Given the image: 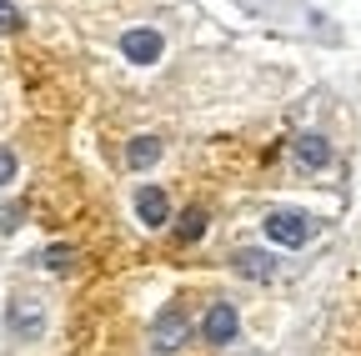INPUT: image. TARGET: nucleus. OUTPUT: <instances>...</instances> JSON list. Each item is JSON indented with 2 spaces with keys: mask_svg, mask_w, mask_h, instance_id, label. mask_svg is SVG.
Here are the masks:
<instances>
[{
  "mask_svg": "<svg viewBox=\"0 0 361 356\" xmlns=\"http://www.w3.org/2000/svg\"><path fill=\"white\" fill-rule=\"evenodd\" d=\"M291 151H296V166H306V171L331 166V146H326V136H316V130L296 136V141H291Z\"/></svg>",
  "mask_w": 361,
  "mask_h": 356,
  "instance_id": "6e6552de",
  "label": "nucleus"
},
{
  "mask_svg": "<svg viewBox=\"0 0 361 356\" xmlns=\"http://www.w3.org/2000/svg\"><path fill=\"white\" fill-rule=\"evenodd\" d=\"M191 336V321H186V306H161V317L151 321V351L171 356L180 351V341Z\"/></svg>",
  "mask_w": 361,
  "mask_h": 356,
  "instance_id": "f03ea898",
  "label": "nucleus"
},
{
  "mask_svg": "<svg viewBox=\"0 0 361 356\" xmlns=\"http://www.w3.org/2000/svg\"><path fill=\"white\" fill-rule=\"evenodd\" d=\"M156 156H161V141H156V136H135V141L126 146V161H130L135 171H146Z\"/></svg>",
  "mask_w": 361,
  "mask_h": 356,
  "instance_id": "1a4fd4ad",
  "label": "nucleus"
},
{
  "mask_svg": "<svg viewBox=\"0 0 361 356\" xmlns=\"http://www.w3.org/2000/svg\"><path fill=\"white\" fill-rule=\"evenodd\" d=\"M40 266H45V271H71V266H75V251H71V246H45V251H40Z\"/></svg>",
  "mask_w": 361,
  "mask_h": 356,
  "instance_id": "9b49d317",
  "label": "nucleus"
},
{
  "mask_svg": "<svg viewBox=\"0 0 361 356\" xmlns=\"http://www.w3.org/2000/svg\"><path fill=\"white\" fill-rule=\"evenodd\" d=\"M121 51H126V61H135V66H156L161 51H166V40H161V30H151V25H135V30L121 35Z\"/></svg>",
  "mask_w": 361,
  "mask_h": 356,
  "instance_id": "7ed1b4c3",
  "label": "nucleus"
},
{
  "mask_svg": "<svg viewBox=\"0 0 361 356\" xmlns=\"http://www.w3.org/2000/svg\"><path fill=\"white\" fill-rule=\"evenodd\" d=\"M11 326H16L25 341H35V336L45 331V306H40L35 296H16V306H11Z\"/></svg>",
  "mask_w": 361,
  "mask_h": 356,
  "instance_id": "423d86ee",
  "label": "nucleus"
},
{
  "mask_svg": "<svg viewBox=\"0 0 361 356\" xmlns=\"http://www.w3.org/2000/svg\"><path fill=\"white\" fill-rule=\"evenodd\" d=\"M135 216H141V226H146V231L166 226V221H171V201H166V191H161V186H141V196H135Z\"/></svg>",
  "mask_w": 361,
  "mask_h": 356,
  "instance_id": "39448f33",
  "label": "nucleus"
},
{
  "mask_svg": "<svg viewBox=\"0 0 361 356\" xmlns=\"http://www.w3.org/2000/svg\"><path fill=\"white\" fill-rule=\"evenodd\" d=\"M236 331H241V317H236L231 301H216V306L206 311V321H201V336H206L211 346H231Z\"/></svg>",
  "mask_w": 361,
  "mask_h": 356,
  "instance_id": "20e7f679",
  "label": "nucleus"
},
{
  "mask_svg": "<svg viewBox=\"0 0 361 356\" xmlns=\"http://www.w3.org/2000/svg\"><path fill=\"white\" fill-rule=\"evenodd\" d=\"M20 25H25L20 6H11V0H0V30H20Z\"/></svg>",
  "mask_w": 361,
  "mask_h": 356,
  "instance_id": "f8f14e48",
  "label": "nucleus"
},
{
  "mask_svg": "<svg viewBox=\"0 0 361 356\" xmlns=\"http://www.w3.org/2000/svg\"><path fill=\"white\" fill-rule=\"evenodd\" d=\"M11 181H16V156L0 146V186H11Z\"/></svg>",
  "mask_w": 361,
  "mask_h": 356,
  "instance_id": "ddd939ff",
  "label": "nucleus"
},
{
  "mask_svg": "<svg viewBox=\"0 0 361 356\" xmlns=\"http://www.w3.org/2000/svg\"><path fill=\"white\" fill-rule=\"evenodd\" d=\"M266 236L276 246H306L316 236V216H306V211H271L266 216Z\"/></svg>",
  "mask_w": 361,
  "mask_h": 356,
  "instance_id": "f257e3e1",
  "label": "nucleus"
},
{
  "mask_svg": "<svg viewBox=\"0 0 361 356\" xmlns=\"http://www.w3.org/2000/svg\"><path fill=\"white\" fill-rule=\"evenodd\" d=\"M231 266H236V276H246V281H271V276H276V256H271V251H236L231 256Z\"/></svg>",
  "mask_w": 361,
  "mask_h": 356,
  "instance_id": "0eeeda50",
  "label": "nucleus"
},
{
  "mask_svg": "<svg viewBox=\"0 0 361 356\" xmlns=\"http://www.w3.org/2000/svg\"><path fill=\"white\" fill-rule=\"evenodd\" d=\"M176 236L180 241H201L206 236V211H186V216L176 221Z\"/></svg>",
  "mask_w": 361,
  "mask_h": 356,
  "instance_id": "9d476101",
  "label": "nucleus"
}]
</instances>
